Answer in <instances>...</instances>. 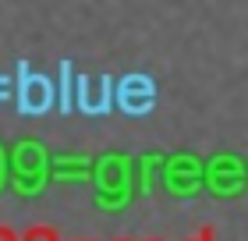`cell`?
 <instances>
[{
  "mask_svg": "<svg viewBox=\"0 0 248 241\" xmlns=\"http://www.w3.org/2000/svg\"><path fill=\"white\" fill-rule=\"evenodd\" d=\"M0 241H18V238H15V231H7V227L0 224Z\"/></svg>",
  "mask_w": 248,
  "mask_h": 241,
  "instance_id": "6da1fadb",
  "label": "cell"
}]
</instances>
